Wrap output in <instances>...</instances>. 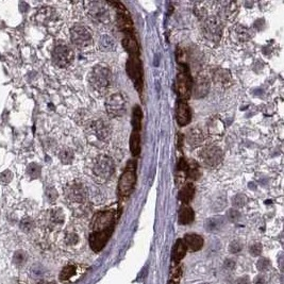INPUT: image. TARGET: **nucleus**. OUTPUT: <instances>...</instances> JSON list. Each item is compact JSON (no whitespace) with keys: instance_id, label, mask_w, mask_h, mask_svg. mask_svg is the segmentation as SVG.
<instances>
[{"instance_id":"nucleus-1","label":"nucleus","mask_w":284,"mask_h":284,"mask_svg":"<svg viewBox=\"0 0 284 284\" xmlns=\"http://www.w3.org/2000/svg\"><path fill=\"white\" fill-rule=\"evenodd\" d=\"M90 82L97 91H104L112 83V73L107 65H96L90 75Z\"/></svg>"},{"instance_id":"nucleus-2","label":"nucleus","mask_w":284,"mask_h":284,"mask_svg":"<svg viewBox=\"0 0 284 284\" xmlns=\"http://www.w3.org/2000/svg\"><path fill=\"white\" fill-rule=\"evenodd\" d=\"M135 182H136L135 162L130 161L118 181L119 195L121 197H128L133 192Z\"/></svg>"},{"instance_id":"nucleus-3","label":"nucleus","mask_w":284,"mask_h":284,"mask_svg":"<svg viewBox=\"0 0 284 284\" xmlns=\"http://www.w3.org/2000/svg\"><path fill=\"white\" fill-rule=\"evenodd\" d=\"M177 90L181 100H187L192 92V78L187 65H182L177 76Z\"/></svg>"},{"instance_id":"nucleus-4","label":"nucleus","mask_w":284,"mask_h":284,"mask_svg":"<svg viewBox=\"0 0 284 284\" xmlns=\"http://www.w3.org/2000/svg\"><path fill=\"white\" fill-rule=\"evenodd\" d=\"M127 73H128L130 79H132L133 82H134L137 91L142 92L143 69L138 56H130L128 62H127Z\"/></svg>"},{"instance_id":"nucleus-5","label":"nucleus","mask_w":284,"mask_h":284,"mask_svg":"<svg viewBox=\"0 0 284 284\" xmlns=\"http://www.w3.org/2000/svg\"><path fill=\"white\" fill-rule=\"evenodd\" d=\"M52 60L59 67H67L74 60V51L65 44L57 45L52 51Z\"/></svg>"},{"instance_id":"nucleus-6","label":"nucleus","mask_w":284,"mask_h":284,"mask_svg":"<svg viewBox=\"0 0 284 284\" xmlns=\"http://www.w3.org/2000/svg\"><path fill=\"white\" fill-rule=\"evenodd\" d=\"M114 170L115 166L113 161L111 158H109V156L102 155L100 158H98L97 161L95 162L94 173L98 178L107 180V179H109L113 175Z\"/></svg>"},{"instance_id":"nucleus-7","label":"nucleus","mask_w":284,"mask_h":284,"mask_svg":"<svg viewBox=\"0 0 284 284\" xmlns=\"http://www.w3.org/2000/svg\"><path fill=\"white\" fill-rule=\"evenodd\" d=\"M106 107L108 110V113L111 116H120L126 111V100L124 95H121L120 93H115L112 96L108 98L106 102Z\"/></svg>"},{"instance_id":"nucleus-8","label":"nucleus","mask_w":284,"mask_h":284,"mask_svg":"<svg viewBox=\"0 0 284 284\" xmlns=\"http://www.w3.org/2000/svg\"><path fill=\"white\" fill-rule=\"evenodd\" d=\"M72 42L78 47H86L92 43L91 32L82 25H76L71 30Z\"/></svg>"},{"instance_id":"nucleus-9","label":"nucleus","mask_w":284,"mask_h":284,"mask_svg":"<svg viewBox=\"0 0 284 284\" xmlns=\"http://www.w3.org/2000/svg\"><path fill=\"white\" fill-rule=\"evenodd\" d=\"M200 158L206 165L214 167L223 161V151L216 146H208L200 151Z\"/></svg>"},{"instance_id":"nucleus-10","label":"nucleus","mask_w":284,"mask_h":284,"mask_svg":"<svg viewBox=\"0 0 284 284\" xmlns=\"http://www.w3.org/2000/svg\"><path fill=\"white\" fill-rule=\"evenodd\" d=\"M113 229H107L101 231H94L90 237V245L94 251H100L101 249L107 244L110 236H111Z\"/></svg>"},{"instance_id":"nucleus-11","label":"nucleus","mask_w":284,"mask_h":284,"mask_svg":"<svg viewBox=\"0 0 284 284\" xmlns=\"http://www.w3.org/2000/svg\"><path fill=\"white\" fill-rule=\"evenodd\" d=\"M95 231H101L114 228V214L112 212H100L95 215L94 220Z\"/></svg>"},{"instance_id":"nucleus-12","label":"nucleus","mask_w":284,"mask_h":284,"mask_svg":"<svg viewBox=\"0 0 284 284\" xmlns=\"http://www.w3.org/2000/svg\"><path fill=\"white\" fill-rule=\"evenodd\" d=\"M89 8V14L93 17V19L98 20L106 22L110 19V14L108 9L104 7V5L100 2H89L88 3Z\"/></svg>"},{"instance_id":"nucleus-13","label":"nucleus","mask_w":284,"mask_h":284,"mask_svg":"<svg viewBox=\"0 0 284 284\" xmlns=\"http://www.w3.org/2000/svg\"><path fill=\"white\" fill-rule=\"evenodd\" d=\"M176 118L180 126H187L190 121V109L187 101L179 100L176 110Z\"/></svg>"},{"instance_id":"nucleus-14","label":"nucleus","mask_w":284,"mask_h":284,"mask_svg":"<svg viewBox=\"0 0 284 284\" xmlns=\"http://www.w3.org/2000/svg\"><path fill=\"white\" fill-rule=\"evenodd\" d=\"M66 195L75 202H82L86 198V190L81 183H73L66 189Z\"/></svg>"},{"instance_id":"nucleus-15","label":"nucleus","mask_w":284,"mask_h":284,"mask_svg":"<svg viewBox=\"0 0 284 284\" xmlns=\"http://www.w3.org/2000/svg\"><path fill=\"white\" fill-rule=\"evenodd\" d=\"M117 19H118V25L121 28L126 34H131L132 30V20L129 13L127 12V10L125 9L124 5L118 4L117 8Z\"/></svg>"},{"instance_id":"nucleus-16","label":"nucleus","mask_w":284,"mask_h":284,"mask_svg":"<svg viewBox=\"0 0 284 284\" xmlns=\"http://www.w3.org/2000/svg\"><path fill=\"white\" fill-rule=\"evenodd\" d=\"M184 244L190 251H198L204 246V239L198 234H187L184 236Z\"/></svg>"},{"instance_id":"nucleus-17","label":"nucleus","mask_w":284,"mask_h":284,"mask_svg":"<svg viewBox=\"0 0 284 284\" xmlns=\"http://www.w3.org/2000/svg\"><path fill=\"white\" fill-rule=\"evenodd\" d=\"M208 92V81L205 76L197 77L194 84V94L196 97H204Z\"/></svg>"},{"instance_id":"nucleus-18","label":"nucleus","mask_w":284,"mask_h":284,"mask_svg":"<svg viewBox=\"0 0 284 284\" xmlns=\"http://www.w3.org/2000/svg\"><path fill=\"white\" fill-rule=\"evenodd\" d=\"M195 214L193 208L188 205H183L179 211V223L181 225H189L194 222Z\"/></svg>"},{"instance_id":"nucleus-19","label":"nucleus","mask_w":284,"mask_h":284,"mask_svg":"<svg viewBox=\"0 0 284 284\" xmlns=\"http://www.w3.org/2000/svg\"><path fill=\"white\" fill-rule=\"evenodd\" d=\"M123 45L130 56H138V52H140L138 51V46L136 39L132 34H126L125 38L123 39Z\"/></svg>"},{"instance_id":"nucleus-20","label":"nucleus","mask_w":284,"mask_h":284,"mask_svg":"<svg viewBox=\"0 0 284 284\" xmlns=\"http://www.w3.org/2000/svg\"><path fill=\"white\" fill-rule=\"evenodd\" d=\"M195 194V188L192 183H187L179 192V199H180L184 205H188L189 202L193 199Z\"/></svg>"},{"instance_id":"nucleus-21","label":"nucleus","mask_w":284,"mask_h":284,"mask_svg":"<svg viewBox=\"0 0 284 284\" xmlns=\"http://www.w3.org/2000/svg\"><path fill=\"white\" fill-rule=\"evenodd\" d=\"M94 130L96 132L98 138H100V140H102V141H106L107 138L110 136V133H111L110 127L101 120L96 121V123L94 124Z\"/></svg>"},{"instance_id":"nucleus-22","label":"nucleus","mask_w":284,"mask_h":284,"mask_svg":"<svg viewBox=\"0 0 284 284\" xmlns=\"http://www.w3.org/2000/svg\"><path fill=\"white\" fill-rule=\"evenodd\" d=\"M188 248L185 246L183 240H178L176 242L175 246H173V250H172V259L176 261V262H179V261H181L185 253H187Z\"/></svg>"},{"instance_id":"nucleus-23","label":"nucleus","mask_w":284,"mask_h":284,"mask_svg":"<svg viewBox=\"0 0 284 284\" xmlns=\"http://www.w3.org/2000/svg\"><path fill=\"white\" fill-rule=\"evenodd\" d=\"M206 33L210 38H216V36L220 34V27L218 21L214 19H208L206 25Z\"/></svg>"},{"instance_id":"nucleus-24","label":"nucleus","mask_w":284,"mask_h":284,"mask_svg":"<svg viewBox=\"0 0 284 284\" xmlns=\"http://www.w3.org/2000/svg\"><path fill=\"white\" fill-rule=\"evenodd\" d=\"M224 219L222 217H212L206 220L205 228L210 232H216L223 228Z\"/></svg>"},{"instance_id":"nucleus-25","label":"nucleus","mask_w":284,"mask_h":284,"mask_svg":"<svg viewBox=\"0 0 284 284\" xmlns=\"http://www.w3.org/2000/svg\"><path fill=\"white\" fill-rule=\"evenodd\" d=\"M141 131H133L130 137V149L132 154L136 156L141 151Z\"/></svg>"},{"instance_id":"nucleus-26","label":"nucleus","mask_w":284,"mask_h":284,"mask_svg":"<svg viewBox=\"0 0 284 284\" xmlns=\"http://www.w3.org/2000/svg\"><path fill=\"white\" fill-rule=\"evenodd\" d=\"M189 143L192 145L193 147L195 146H198L199 144H201L202 142H204V134H202V132L198 129H194L192 131H189Z\"/></svg>"},{"instance_id":"nucleus-27","label":"nucleus","mask_w":284,"mask_h":284,"mask_svg":"<svg viewBox=\"0 0 284 284\" xmlns=\"http://www.w3.org/2000/svg\"><path fill=\"white\" fill-rule=\"evenodd\" d=\"M142 110L141 108L136 106L133 109V119H132V126L133 131H141V125H142Z\"/></svg>"},{"instance_id":"nucleus-28","label":"nucleus","mask_w":284,"mask_h":284,"mask_svg":"<svg viewBox=\"0 0 284 284\" xmlns=\"http://www.w3.org/2000/svg\"><path fill=\"white\" fill-rule=\"evenodd\" d=\"M213 78L215 80V82L225 85L227 84V82L230 80V75L228 74V72L224 71V69H217V71L214 73Z\"/></svg>"},{"instance_id":"nucleus-29","label":"nucleus","mask_w":284,"mask_h":284,"mask_svg":"<svg viewBox=\"0 0 284 284\" xmlns=\"http://www.w3.org/2000/svg\"><path fill=\"white\" fill-rule=\"evenodd\" d=\"M54 17H55V12L50 8H44L43 10H40L37 15V19L42 22L50 21L54 19Z\"/></svg>"},{"instance_id":"nucleus-30","label":"nucleus","mask_w":284,"mask_h":284,"mask_svg":"<svg viewBox=\"0 0 284 284\" xmlns=\"http://www.w3.org/2000/svg\"><path fill=\"white\" fill-rule=\"evenodd\" d=\"M187 176L189 177V178H192V179H197L199 177L198 165L196 164L195 161H188Z\"/></svg>"},{"instance_id":"nucleus-31","label":"nucleus","mask_w":284,"mask_h":284,"mask_svg":"<svg viewBox=\"0 0 284 284\" xmlns=\"http://www.w3.org/2000/svg\"><path fill=\"white\" fill-rule=\"evenodd\" d=\"M76 274V267L73 265H68L66 267L62 269L61 274H60V280L62 281H67L71 279V278Z\"/></svg>"},{"instance_id":"nucleus-32","label":"nucleus","mask_w":284,"mask_h":284,"mask_svg":"<svg viewBox=\"0 0 284 284\" xmlns=\"http://www.w3.org/2000/svg\"><path fill=\"white\" fill-rule=\"evenodd\" d=\"M59 158L62 161V163L64 164H69L74 159V153H73V150L65 148L61 150V152L59 154Z\"/></svg>"},{"instance_id":"nucleus-33","label":"nucleus","mask_w":284,"mask_h":284,"mask_svg":"<svg viewBox=\"0 0 284 284\" xmlns=\"http://www.w3.org/2000/svg\"><path fill=\"white\" fill-rule=\"evenodd\" d=\"M50 218L52 220V223H55V224H62L63 220H64V216H63V213H62L61 210H59V208L51 211Z\"/></svg>"},{"instance_id":"nucleus-34","label":"nucleus","mask_w":284,"mask_h":284,"mask_svg":"<svg viewBox=\"0 0 284 284\" xmlns=\"http://www.w3.org/2000/svg\"><path fill=\"white\" fill-rule=\"evenodd\" d=\"M28 175L33 179H37L40 176V166L33 163L28 167Z\"/></svg>"},{"instance_id":"nucleus-35","label":"nucleus","mask_w":284,"mask_h":284,"mask_svg":"<svg viewBox=\"0 0 284 284\" xmlns=\"http://www.w3.org/2000/svg\"><path fill=\"white\" fill-rule=\"evenodd\" d=\"M270 261L266 258H261L257 263V268L260 271H266L270 268Z\"/></svg>"},{"instance_id":"nucleus-36","label":"nucleus","mask_w":284,"mask_h":284,"mask_svg":"<svg viewBox=\"0 0 284 284\" xmlns=\"http://www.w3.org/2000/svg\"><path fill=\"white\" fill-rule=\"evenodd\" d=\"M20 229L24 231V232H29L33 228V222L31 218H24L19 224Z\"/></svg>"},{"instance_id":"nucleus-37","label":"nucleus","mask_w":284,"mask_h":284,"mask_svg":"<svg viewBox=\"0 0 284 284\" xmlns=\"http://www.w3.org/2000/svg\"><path fill=\"white\" fill-rule=\"evenodd\" d=\"M27 261V256L24 251H17L14 256V262L16 265H22Z\"/></svg>"},{"instance_id":"nucleus-38","label":"nucleus","mask_w":284,"mask_h":284,"mask_svg":"<svg viewBox=\"0 0 284 284\" xmlns=\"http://www.w3.org/2000/svg\"><path fill=\"white\" fill-rule=\"evenodd\" d=\"M12 178H13V173L11 172L10 170H5L1 173V175H0V182L3 183V184H7V183L11 182Z\"/></svg>"},{"instance_id":"nucleus-39","label":"nucleus","mask_w":284,"mask_h":284,"mask_svg":"<svg viewBox=\"0 0 284 284\" xmlns=\"http://www.w3.org/2000/svg\"><path fill=\"white\" fill-rule=\"evenodd\" d=\"M242 248H243V246L239 241H233L229 246V251L231 253L235 254V253H239L242 250Z\"/></svg>"},{"instance_id":"nucleus-40","label":"nucleus","mask_w":284,"mask_h":284,"mask_svg":"<svg viewBox=\"0 0 284 284\" xmlns=\"http://www.w3.org/2000/svg\"><path fill=\"white\" fill-rule=\"evenodd\" d=\"M246 204V197L244 195H237L233 199V205L236 208H242Z\"/></svg>"},{"instance_id":"nucleus-41","label":"nucleus","mask_w":284,"mask_h":284,"mask_svg":"<svg viewBox=\"0 0 284 284\" xmlns=\"http://www.w3.org/2000/svg\"><path fill=\"white\" fill-rule=\"evenodd\" d=\"M249 252H250L253 257H259L262 253V245L261 244H253L249 248Z\"/></svg>"},{"instance_id":"nucleus-42","label":"nucleus","mask_w":284,"mask_h":284,"mask_svg":"<svg viewBox=\"0 0 284 284\" xmlns=\"http://www.w3.org/2000/svg\"><path fill=\"white\" fill-rule=\"evenodd\" d=\"M46 196H47V198L50 202H54L57 198V193L54 188H48L47 190H46Z\"/></svg>"},{"instance_id":"nucleus-43","label":"nucleus","mask_w":284,"mask_h":284,"mask_svg":"<svg viewBox=\"0 0 284 284\" xmlns=\"http://www.w3.org/2000/svg\"><path fill=\"white\" fill-rule=\"evenodd\" d=\"M240 217H241V214L235 210H230L228 212V218L231 220V222H237V220L240 219Z\"/></svg>"},{"instance_id":"nucleus-44","label":"nucleus","mask_w":284,"mask_h":284,"mask_svg":"<svg viewBox=\"0 0 284 284\" xmlns=\"http://www.w3.org/2000/svg\"><path fill=\"white\" fill-rule=\"evenodd\" d=\"M224 267L227 270H233L235 268V261L232 259H227L224 262Z\"/></svg>"},{"instance_id":"nucleus-45","label":"nucleus","mask_w":284,"mask_h":284,"mask_svg":"<svg viewBox=\"0 0 284 284\" xmlns=\"http://www.w3.org/2000/svg\"><path fill=\"white\" fill-rule=\"evenodd\" d=\"M266 283H267L266 282V278L262 275L258 276L256 279H254V282H253V284H266Z\"/></svg>"},{"instance_id":"nucleus-46","label":"nucleus","mask_w":284,"mask_h":284,"mask_svg":"<svg viewBox=\"0 0 284 284\" xmlns=\"http://www.w3.org/2000/svg\"><path fill=\"white\" fill-rule=\"evenodd\" d=\"M249 283H250V280H249L248 277L239 278V279H237L235 282V284H249Z\"/></svg>"},{"instance_id":"nucleus-47","label":"nucleus","mask_w":284,"mask_h":284,"mask_svg":"<svg viewBox=\"0 0 284 284\" xmlns=\"http://www.w3.org/2000/svg\"><path fill=\"white\" fill-rule=\"evenodd\" d=\"M200 284H208V283H200Z\"/></svg>"}]
</instances>
